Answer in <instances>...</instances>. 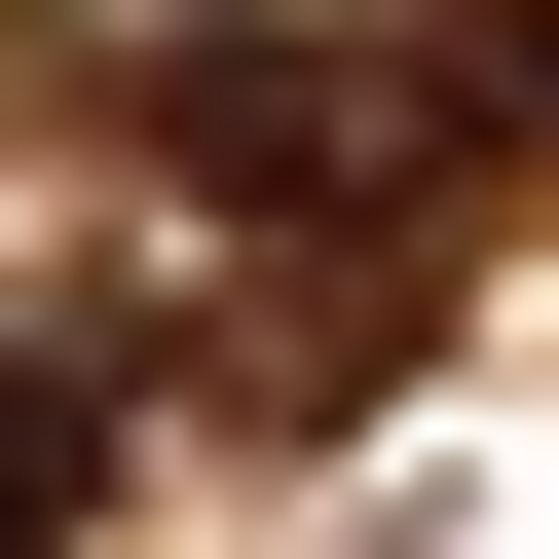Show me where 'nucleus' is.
I'll list each match as a JSON object with an SVG mask.
<instances>
[{
    "label": "nucleus",
    "mask_w": 559,
    "mask_h": 559,
    "mask_svg": "<svg viewBox=\"0 0 559 559\" xmlns=\"http://www.w3.org/2000/svg\"><path fill=\"white\" fill-rule=\"evenodd\" d=\"M150 150L224 224H299V187H411L448 112H411V38H261V0H224V38H150Z\"/></svg>",
    "instance_id": "f257e3e1"
},
{
    "label": "nucleus",
    "mask_w": 559,
    "mask_h": 559,
    "mask_svg": "<svg viewBox=\"0 0 559 559\" xmlns=\"http://www.w3.org/2000/svg\"><path fill=\"white\" fill-rule=\"evenodd\" d=\"M75 522H112V373H75V336H0V559H75Z\"/></svg>",
    "instance_id": "f03ea898"
},
{
    "label": "nucleus",
    "mask_w": 559,
    "mask_h": 559,
    "mask_svg": "<svg viewBox=\"0 0 559 559\" xmlns=\"http://www.w3.org/2000/svg\"><path fill=\"white\" fill-rule=\"evenodd\" d=\"M448 38H485V75H522V112H559V0H448Z\"/></svg>",
    "instance_id": "7ed1b4c3"
}]
</instances>
